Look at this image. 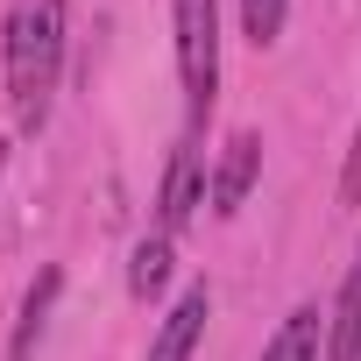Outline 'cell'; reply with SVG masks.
I'll use <instances>...</instances> for the list:
<instances>
[{
    "mask_svg": "<svg viewBox=\"0 0 361 361\" xmlns=\"http://www.w3.org/2000/svg\"><path fill=\"white\" fill-rule=\"evenodd\" d=\"M170 283V234H149V241H135V262H128V290L135 298H156Z\"/></svg>",
    "mask_w": 361,
    "mask_h": 361,
    "instance_id": "obj_9",
    "label": "cell"
},
{
    "mask_svg": "<svg viewBox=\"0 0 361 361\" xmlns=\"http://www.w3.org/2000/svg\"><path fill=\"white\" fill-rule=\"evenodd\" d=\"M57 290H64V269H43V276L29 283V298H22V319H15V340H8V361H29V354H36V340H43V326H50V305H57Z\"/></svg>",
    "mask_w": 361,
    "mask_h": 361,
    "instance_id": "obj_7",
    "label": "cell"
},
{
    "mask_svg": "<svg viewBox=\"0 0 361 361\" xmlns=\"http://www.w3.org/2000/svg\"><path fill=\"white\" fill-rule=\"evenodd\" d=\"M206 319H213V290L192 283L185 298L163 312V326H156V340H149V361H192L199 340H206Z\"/></svg>",
    "mask_w": 361,
    "mask_h": 361,
    "instance_id": "obj_4",
    "label": "cell"
},
{
    "mask_svg": "<svg viewBox=\"0 0 361 361\" xmlns=\"http://www.w3.org/2000/svg\"><path fill=\"white\" fill-rule=\"evenodd\" d=\"M57 71H64V0H15L8 8V99H15L22 135H43Z\"/></svg>",
    "mask_w": 361,
    "mask_h": 361,
    "instance_id": "obj_1",
    "label": "cell"
},
{
    "mask_svg": "<svg viewBox=\"0 0 361 361\" xmlns=\"http://www.w3.org/2000/svg\"><path fill=\"white\" fill-rule=\"evenodd\" d=\"M326 361H361V248L347 262V283H340V305L326 312Z\"/></svg>",
    "mask_w": 361,
    "mask_h": 361,
    "instance_id": "obj_6",
    "label": "cell"
},
{
    "mask_svg": "<svg viewBox=\"0 0 361 361\" xmlns=\"http://www.w3.org/2000/svg\"><path fill=\"white\" fill-rule=\"evenodd\" d=\"M163 213H156V234H177V227H192V213L206 206V156H199V142L185 135L170 149V170H163V199H156Z\"/></svg>",
    "mask_w": 361,
    "mask_h": 361,
    "instance_id": "obj_3",
    "label": "cell"
},
{
    "mask_svg": "<svg viewBox=\"0 0 361 361\" xmlns=\"http://www.w3.org/2000/svg\"><path fill=\"white\" fill-rule=\"evenodd\" d=\"M340 206H361V128H354V149L340 163Z\"/></svg>",
    "mask_w": 361,
    "mask_h": 361,
    "instance_id": "obj_11",
    "label": "cell"
},
{
    "mask_svg": "<svg viewBox=\"0 0 361 361\" xmlns=\"http://www.w3.org/2000/svg\"><path fill=\"white\" fill-rule=\"evenodd\" d=\"M177 22V78H185V128L199 142V128L213 121L220 99V0H170Z\"/></svg>",
    "mask_w": 361,
    "mask_h": 361,
    "instance_id": "obj_2",
    "label": "cell"
},
{
    "mask_svg": "<svg viewBox=\"0 0 361 361\" xmlns=\"http://www.w3.org/2000/svg\"><path fill=\"white\" fill-rule=\"evenodd\" d=\"M255 177H262V135H227V149H220V170H213V213L220 220H234L241 206H248V192H255Z\"/></svg>",
    "mask_w": 361,
    "mask_h": 361,
    "instance_id": "obj_5",
    "label": "cell"
},
{
    "mask_svg": "<svg viewBox=\"0 0 361 361\" xmlns=\"http://www.w3.org/2000/svg\"><path fill=\"white\" fill-rule=\"evenodd\" d=\"M0 163H8V142H0Z\"/></svg>",
    "mask_w": 361,
    "mask_h": 361,
    "instance_id": "obj_12",
    "label": "cell"
},
{
    "mask_svg": "<svg viewBox=\"0 0 361 361\" xmlns=\"http://www.w3.org/2000/svg\"><path fill=\"white\" fill-rule=\"evenodd\" d=\"M319 319H326L319 305H298V312H290V319H283V326L269 333L262 361H319V333H326Z\"/></svg>",
    "mask_w": 361,
    "mask_h": 361,
    "instance_id": "obj_8",
    "label": "cell"
},
{
    "mask_svg": "<svg viewBox=\"0 0 361 361\" xmlns=\"http://www.w3.org/2000/svg\"><path fill=\"white\" fill-rule=\"evenodd\" d=\"M283 22H290V0H241V29H248L255 50H269L283 36Z\"/></svg>",
    "mask_w": 361,
    "mask_h": 361,
    "instance_id": "obj_10",
    "label": "cell"
}]
</instances>
